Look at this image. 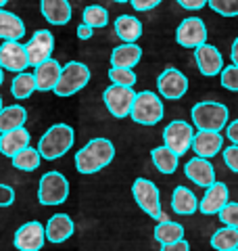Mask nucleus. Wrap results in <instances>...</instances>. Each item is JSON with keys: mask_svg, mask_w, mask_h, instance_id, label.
<instances>
[{"mask_svg": "<svg viewBox=\"0 0 238 251\" xmlns=\"http://www.w3.org/2000/svg\"><path fill=\"white\" fill-rule=\"evenodd\" d=\"M217 216L226 226H230V228H238V203L236 201H230Z\"/></svg>", "mask_w": 238, "mask_h": 251, "instance_id": "e433bc0d", "label": "nucleus"}, {"mask_svg": "<svg viewBox=\"0 0 238 251\" xmlns=\"http://www.w3.org/2000/svg\"><path fill=\"white\" fill-rule=\"evenodd\" d=\"M163 103L159 99V94L150 92V90H142L136 94L132 105L130 117L140 126H155L163 120Z\"/></svg>", "mask_w": 238, "mask_h": 251, "instance_id": "20e7f679", "label": "nucleus"}, {"mask_svg": "<svg viewBox=\"0 0 238 251\" xmlns=\"http://www.w3.org/2000/svg\"><path fill=\"white\" fill-rule=\"evenodd\" d=\"M109 77L111 82H113L115 86H128V88H132L134 84H136L138 75L134 69H119V67H111L109 69Z\"/></svg>", "mask_w": 238, "mask_h": 251, "instance_id": "72a5a7b5", "label": "nucleus"}, {"mask_svg": "<svg viewBox=\"0 0 238 251\" xmlns=\"http://www.w3.org/2000/svg\"><path fill=\"white\" fill-rule=\"evenodd\" d=\"M150 159H153L155 168L161 172V174H173L178 170V155L169 151L167 147H155L150 151Z\"/></svg>", "mask_w": 238, "mask_h": 251, "instance_id": "cd10ccee", "label": "nucleus"}, {"mask_svg": "<svg viewBox=\"0 0 238 251\" xmlns=\"http://www.w3.org/2000/svg\"><path fill=\"white\" fill-rule=\"evenodd\" d=\"M157 88L159 94L169 100H178L188 90V77L176 67H167L165 72L157 77Z\"/></svg>", "mask_w": 238, "mask_h": 251, "instance_id": "f8f14e48", "label": "nucleus"}, {"mask_svg": "<svg viewBox=\"0 0 238 251\" xmlns=\"http://www.w3.org/2000/svg\"><path fill=\"white\" fill-rule=\"evenodd\" d=\"M234 251H238V249H234Z\"/></svg>", "mask_w": 238, "mask_h": 251, "instance_id": "603ef678", "label": "nucleus"}, {"mask_svg": "<svg viewBox=\"0 0 238 251\" xmlns=\"http://www.w3.org/2000/svg\"><path fill=\"white\" fill-rule=\"evenodd\" d=\"M25 34V23L17 15L0 9V40L4 42H19Z\"/></svg>", "mask_w": 238, "mask_h": 251, "instance_id": "b1692460", "label": "nucleus"}, {"mask_svg": "<svg viewBox=\"0 0 238 251\" xmlns=\"http://www.w3.org/2000/svg\"><path fill=\"white\" fill-rule=\"evenodd\" d=\"M82 19L84 23L88 27H105L107 23H109V11L105 9V6H100V4H90V6H86L84 13H82Z\"/></svg>", "mask_w": 238, "mask_h": 251, "instance_id": "473e14b6", "label": "nucleus"}, {"mask_svg": "<svg viewBox=\"0 0 238 251\" xmlns=\"http://www.w3.org/2000/svg\"><path fill=\"white\" fill-rule=\"evenodd\" d=\"M61 65L59 61H54L52 57L48 61H44L42 65L36 67V90H42V92H48L54 90V86L59 84V77H61Z\"/></svg>", "mask_w": 238, "mask_h": 251, "instance_id": "aec40b11", "label": "nucleus"}, {"mask_svg": "<svg viewBox=\"0 0 238 251\" xmlns=\"http://www.w3.org/2000/svg\"><path fill=\"white\" fill-rule=\"evenodd\" d=\"M219 82L224 86L226 90H232V92H238V67L236 65H228L221 69L219 74Z\"/></svg>", "mask_w": 238, "mask_h": 251, "instance_id": "c9c22d12", "label": "nucleus"}, {"mask_svg": "<svg viewBox=\"0 0 238 251\" xmlns=\"http://www.w3.org/2000/svg\"><path fill=\"white\" fill-rule=\"evenodd\" d=\"M221 155H224V163L228 166V170H232L234 174H238V147L230 145L221 151Z\"/></svg>", "mask_w": 238, "mask_h": 251, "instance_id": "4c0bfd02", "label": "nucleus"}, {"mask_svg": "<svg viewBox=\"0 0 238 251\" xmlns=\"http://www.w3.org/2000/svg\"><path fill=\"white\" fill-rule=\"evenodd\" d=\"M54 49V38L48 29H38L34 36L29 38V42L25 44V52H27V61L31 67L42 65L44 61L50 59Z\"/></svg>", "mask_w": 238, "mask_h": 251, "instance_id": "ddd939ff", "label": "nucleus"}, {"mask_svg": "<svg viewBox=\"0 0 238 251\" xmlns=\"http://www.w3.org/2000/svg\"><path fill=\"white\" fill-rule=\"evenodd\" d=\"M113 2H119V4H123V2H130V0H113Z\"/></svg>", "mask_w": 238, "mask_h": 251, "instance_id": "09e8293b", "label": "nucleus"}, {"mask_svg": "<svg viewBox=\"0 0 238 251\" xmlns=\"http://www.w3.org/2000/svg\"><path fill=\"white\" fill-rule=\"evenodd\" d=\"M34 90H36V77H34V74H17L13 77V84H11V94L15 99H27V97H31L34 94Z\"/></svg>", "mask_w": 238, "mask_h": 251, "instance_id": "2f4dec72", "label": "nucleus"}, {"mask_svg": "<svg viewBox=\"0 0 238 251\" xmlns=\"http://www.w3.org/2000/svg\"><path fill=\"white\" fill-rule=\"evenodd\" d=\"M25 147H29V132L25 128L9 130V132H2V134H0V153L11 157V159L19 151H23Z\"/></svg>", "mask_w": 238, "mask_h": 251, "instance_id": "4be33fe9", "label": "nucleus"}, {"mask_svg": "<svg viewBox=\"0 0 238 251\" xmlns=\"http://www.w3.org/2000/svg\"><path fill=\"white\" fill-rule=\"evenodd\" d=\"M130 2L134 6V11H150L161 4V0H130Z\"/></svg>", "mask_w": 238, "mask_h": 251, "instance_id": "ea45409f", "label": "nucleus"}, {"mask_svg": "<svg viewBox=\"0 0 238 251\" xmlns=\"http://www.w3.org/2000/svg\"><path fill=\"white\" fill-rule=\"evenodd\" d=\"M2 82H4V69L0 67V86H2Z\"/></svg>", "mask_w": 238, "mask_h": 251, "instance_id": "de8ad7c7", "label": "nucleus"}, {"mask_svg": "<svg viewBox=\"0 0 238 251\" xmlns=\"http://www.w3.org/2000/svg\"><path fill=\"white\" fill-rule=\"evenodd\" d=\"M92 34H94V29H92V27H88L86 23H82V25H77V38H79V40H90Z\"/></svg>", "mask_w": 238, "mask_h": 251, "instance_id": "c03bdc74", "label": "nucleus"}, {"mask_svg": "<svg viewBox=\"0 0 238 251\" xmlns=\"http://www.w3.org/2000/svg\"><path fill=\"white\" fill-rule=\"evenodd\" d=\"M176 2L186 11H198V9H203L209 0H176Z\"/></svg>", "mask_w": 238, "mask_h": 251, "instance_id": "a19ab883", "label": "nucleus"}, {"mask_svg": "<svg viewBox=\"0 0 238 251\" xmlns=\"http://www.w3.org/2000/svg\"><path fill=\"white\" fill-rule=\"evenodd\" d=\"M40 11H42L44 19L52 25H65L71 19L69 0H40Z\"/></svg>", "mask_w": 238, "mask_h": 251, "instance_id": "412c9836", "label": "nucleus"}, {"mask_svg": "<svg viewBox=\"0 0 238 251\" xmlns=\"http://www.w3.org/2000/svg\"><path fill=\"white\" fill-rule=\"evenodd\" d=\"M25 120H27L25 107H21V105L2 107V111H0V134H2V132H9V130L23 128Z\"/></svg>", "mask_w": 238, "mask_h": 251, "instance_id": "bb28decb", "label": "nucleus"}, {"mask_svg": "<svg viewBox=\"0 0 238 251\" xmlns=\"http://www.w3.org/2000/svg\"><path fill=\"white\" fill-rule=\"evenodd\" d=\"M115 157V147L109 138H92L75 153V168L79 174H96L107 168Z\"/></svg>", "mask_w": 238, "mask_h": 251, "instance_id": "f257e3e1", "label": "nucleus"}, {"mask_svg": "<svg viewBox=\"0 0 238 251\" xmlns=\"http://www.w3.org/2000/svg\"><path fill=\"white\" fill-rule=\"evenodd\" d=\"M102 99H105V105H107V109L111 111V115L119 117V120H123V117H128L130 111H132V105H134V99H136V92H134V88H128V86H115V84H111L109 88L105 90V94H102Z\"/></svg>", "mask_w": 238, "mask_h": 251, "instance_id": "1a4fd4ad", "label": "nucleus"}, {"mask_svg": "<svg viewBox=\"0 0 238 251\" xmlns=\"http://www.w3.org/2000/svg\"><path fill=\"white\" fill-rule=\"evenodd\" d=\"M73 140H75V134L69 124H54L52 128L46 130L42 138H40L38 151L42 155V159L54 161L73 147Z\"/></svg>", "mask_w": 238, "mask_h": 251, "instance_id": "f03ea898", "label": "nucleus"}, {"mask_svg": "<svg viewBox=\"0 0 238 251\" xmlns=\"http://www.w3.org/2000/svg\"><path fill=\"white\" fill-rule=\"evenodd\" d=\"M157 220H159V222H169V216L165 214V211H161V214H159V218H157Z\"/></svg>", "mask_w": 238, "mask_h": 251, "instance_id": "49530a36", "label": "nucleus"}, {"mask_svg": "<svg viewBox=\"0 0 238 251\" xmlns=\"http://www.w3.org/2000/svg\"><path fill=\"white\" fill-rule=\"evenodd\" d=\"M155 241H159L161 245H169V243H176V241H182L184 239V226L180 222H159L155 226Z\"/></svg>", "mask_w": 238, "mask_h": 251, "instance_id": "c85d7f7f", "label": "nucleus"}, {"mask_svg": "<svg viewBox=\"0 0 238 251\" xmlns=\"http://www.w3.org/2000/svg\"><path fill=\"white\" fill-rule=\"evenodd\" d=\"M0 67H2L4 72H13V74L25 72V67H29L25 44H19V42L0 44Z\"/></svg>", "mask_w": 238, "mask_h": 251, "instance_id": "4468645a", "label": "nucleus"}, {"mask_svg": "<svg viewBox=\"0 0 238 251\" xmlns=\"http://www.w3.org/2000/svg\"><path fill=\"white\" fill-rule=\"evenodd\" d=\"M132 195L136 199L138 207L144 211L150 218H159L161 214V195H159V188L155 182H150L148 178H136L132 184Z\"/></svg>", "mask_w": 238, "mask_h": 251, "instance_id": "6e6552de", "label": "nucleus"}, {"mask_svg": "<svg viewBox=\"0 0 238 251\" xmlns=\"http://www.w3.org/2000/svg\"><path fill=\"white\" fill-rule=\"evenodd\" d=\"M184 174H186V178H190L196 186H201V188H209L211 184L217 182L215 170H213L211 161L203 159V157H192L190 161H186Z\"/></svg>", "mask_w": 238, "mask_h": 251, "instance_id": "f3484780", "label": "nucleus"}, {"mask_svg": "<svg viewBox=\"0 0 238 251\" xmlns=\"http://www.w3.org/2000/svg\"><path fill=\"white\" fill-rule=\"evenodd\" d=\"M13 166L21 170V172H34L40 168V163H42V155H40L38 149L34 147H25L23 151H19L17 155L13 157Z\"/></svg>", "mask_w": 238, "mask_h": 251, "instance_id": "7c9ffc66", "label": "nucleus"}, {"mask_svg": "<svg viewBox=\"0 0 238 251\" xmlns=\"http://www.w3.org/2000/svg\"><path fill=\"white\" fill-rule=\"evenodd\" d=\"M6 2H9V0H0V9H2V6H4Z\"/></svg>", "mask_w": 238, "mask_h": 251, "instance_id": "8fccbe9b", "label": "nucleus"}, {"mask_svg": "<svg viewBox=\"0 0 238 251\" xmlns=\"http://www.w3.org/2000/svg\"><path fill=\"white\" fill-rule=\"evenodd\" d=\"M142 59V49L138 44H121L111 52V67L134 69Z\"/></svg>", "mask_w": 238, "mask_h": 251, "instance_id": "5701e85b", "label": "nucleus"}, {"mask_svg": "<svg viewBox=\"0 0 238 251\" xmlns=\"http://www.w3.org/2000/svg\"><path fill=\"white\" fill-rule=\"evenodd\" d=\"M228 203H230L228 184L226 182H215L205 191L203 199L198 201V211L205 214V216H213V214H219Z\"/></svg>", "mask_w": 238, "mask_h": 251, "instance_id": "2eb2a0df", "label": "nucleus"}, {"mask_svg": "<svg viewBox=\"0 0 238 251\" xmlns=\"http://www.w3.org/2000/svg\"><path fill=\"white\" fill-rule=\"evenodd\" d=\"M90 82V69L88 65L79 61H69L65 67L61 69L59 84L54 86V94L57 97H71L84 88Z\"/></svg>", "mask_w": 238, "mask_h": 251, "instance_id": "423d86ee", "label": "nucleus"}, {"mask_svg": "<svg viewBox=\"0 0 238 251\" xmlns=\"http://www.w3.org/2000/svg\"><path fill=\"white\" fill-rule=\"evenodd\" d=\"M194 61H196L198 72L207 77L219 75L221 69H224V57L211 44H201L198 49H194Z\"/></svg>", "mask_w": 238, "mask_h": 251, "instance_id": "dca6fc26", "label": "nucleus"}, {"mask_svg": "<svg viewBox=\"0 0 238 251\" xmlns=\"http://www.w3.org/2000/svg\"><path fill=\"white\" fill-rule=\"evenodd\" d=\"M228 107L215 103V100H201L192 107L190 117H192V126L205 132H219L228 126Z\"/></svg>", "mask_w": 238, "mask_h": 251, "instance_id": "7ed1b4c3", "label": "nucleus"}, {"mask_svg": "<svg viewBox=\"0 0 238 251\" xmlns=\"http://www.w3.org/2000/svg\"><path fill=\"white\" fill-rule=\"evenodd\" d=\"M176 40L184 49H198L201 44H207V27L203 19L186 17L176 29Z\"/></svg>", "mask_w": 238, "mask_h": 251, "instance_id": "9b49d317", "label": "nucleus"}, {"mask_svg": "<svg viewBox=\"0 0 238 251\" xmlns=\"http://www.w3.org/2000/svg\"><path fill=\"white\" fill-rule=\"evenodd\" d=\"M230 59H232V65L238 67V38H236L234 44H232V50H230Z\"/></svg>", "mask_w": 238, "mask_h": 251, "instance_id": "a18cd8bd", "label": "nucleus"}, {"mask_svg": "<svg viewBox=\"0 0 238 251\" xmlns=\"http://www.w3.org/2000/svg\"><path fill=\"white\" fill-rule=\"evenodd\" d=\"M0 111H2V97H0Z\"/></svg>", "mask_w": 238, "mask_h": 251, "instance_id": "3c124183", "label": "nucleus"}, {"mask_svg": "<svg viewBox=\"0 0 238 251\" xmlns=\"http://www.w3.org/2000/svg\"><path fill=\"white\" fill-rule=\"evenodd\" d=\"M171 209L178 216H192L198 211V199L196 195L186 186H176L171 195Z\"/></svg>", "mask_w": 238, "mask_h": 251, "instance_id": "393cba45", "label": "nucleus"}, {"mask_svg": "<svg viewBox=\"0 0 238 251\" xmlns=\"http://www.w3.org/2000/svg\"><path fill=\"white\" fill-rule=\"evenodd\" d=\"M44 243H46V232L38 220H31V222L19 226L13 237V245L17 251H40L44 247Z\"/></svg>", "mask_w": 238, "mask_h": 251, "instance_id": "9d476101", "label": "nucleus"}, {"mask_svg": "<svg viewBox=\"0 0 238 251\" xmlns=\"http://www.w3.org/2000/svg\"><path fill=\"white\" fill-rule=\"evenodd\" d=\"M226 134H228V138H230V143L238 147V120L230 122V124L226 126Z\"/></svg>", "mask_w": 238, "mask_h": 251, "instance_id": "37998d69", "label": "nucleus"}, {"mask_svg": "<svg viewBox=\"0 0 238 251\" xmlns=\"http://www.w3.org/2000/svg\"><path fill=\"white\" fill-rule=\"evenodd\" d=\"M69 197V180L61 172H46L38 184L40 205H63Z\"/></svg>", "mask_w": 238, "mask_h": 251, "instance_id": "39448f33", "label": "nucleus"}, {"mask_svg": "<svg viewBox=\"0 0 238 251\" xmlns=\"http://www.w3.org/2000/svg\"><path fill=\"white\" fill-rule=\"evenodd\" d=\"M15 203V188L11 184H0V207H9Z\"/></svg>", "mask_w": 238, "mask_h": 251, "instance_id": "58836bf2", "label": "nucleus"}, {"mask_svg": "<svg viewBox=\"0 0 238 251\" xmlns=\"http://www.w3.org/2000/svg\"><path fill=\"white\" fill-rule=\"evenodd\" d=\"M221 149H224V136L219 132H205V130L194 132L192 151L196 153V157L209 159V157H215Z\"/></svg>", "mask_w": 238, "mask_h": 251, "instance_id": "6ab92c4d", "label": "nucleus"}, {"mask_svg": "<svg viewBox=\"0 0 238 251\" xmlns=\"http://www.w3.org/2000/svg\"><path fill=\"white\" fill-rule=\"evenodd\" d=\"M44 232H46V241H50L52 245H59V243H65L73 237L75 224L67 214H54L46 222Z\"/></svg>", "mask_w": 238, "mask_h": 251, "instance_id": "a211bd4d", "label": "nucleus"}, {"mask_svg": "<svg viewBox=\"0 0 238 251\" xmlns=\"http://www.w3.org/2000/svg\"><path fill=\"white\" fill-rule=\"evenodd\" d=\"M211 247L215 251H234L238 249V228H219L213 232L211 237Z\"/></svg>", "mask_w": 238, "mask_h": 251, "instance_id": "c756f323", "label": "nucleus"}, {"mask_svg": "<svg viewBox=\"0 0 238 251\" xmlns=\"http://www.w3.org/2000/svg\"><path fill=\"white\" fill-rule=\"evenodd\" d=\"M192 138H194V126H190L184 120H173L163 130V145L178 157L184 155L188 149H192Z\"/></svg>", "mask_w": 238, "mask_h": 251, "instance_id": "0eeeda50", "label": "nucleus"}, {"mask_svg": "<svg viewBox=\"0 0 238 251\" xmlns=\"http://www.w3.org/2000/svg\"><path fill=\"white\" fill-rule=\"evenodd\" d=\"M207 4L221 17H238V0H209Z\"/></svg>", "mask_w": 238, "mask_h": 251, "instance_id": "f704fd0d", "label": "nucleus"}, {"mask_svg": "<svg viewBox=\"0 0 238 251\" xmlns=\"http://www.w3.org/2000/svg\"><path fill=\"white\" fill-rule=\"evenodd\" d=\"M115 34L125 44H134L142 36V23L132 15H121L115 19Z\"/></svg>", "mask_w": 238, "mask_h": 251, "instance_id": "a878e982", "label": "nucleus"}, {"mask_svg": "<svg viewBox=\"0 0 238 251\" xmlns=\"http://www.w3.org/2000/svg\"><path fill=\"white\" fill-rule=\"evenodd\" d=\"M161 251H190V243L186 239L169 243V245H161Z\"/></svg>", "mask_w": 238, "mask_h": 251, "instance_id": "79ce46f5", "label": "nucleus"}]
</instances>
